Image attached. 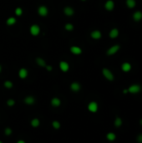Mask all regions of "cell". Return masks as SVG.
Returning a JSON list of instances; mask_svg holds the SVG:
<instances>
[{
	"mask_svg": "<svg viewBox=\"0 0 142 143\" xmlns=\"http://www.w3.org/2000/svg\"><path fill=\"white\" fill-rule=\"evenodd\" d=\"M45 68H46V69L48 70V71H51V70L53 69V68H52L51 65H46Z\"/></svg>",
	"mask_w": 142,
	"mask_h": 143,
	"instance_id": "obj_32",
	"label": "cell"
},
{
	"mask_svg": "<svg viewBox=\"0 0 142 143\" xmlns=\"http://www.w3.org/2000/svg\"><path fill=\"white\" fill-rule=\"evenodd\" d=\"M102 75H103V76L107 80H109V81H113L114 80V74L112 73L110 69H107V68H103V69H102Z\"/></svg>",
	"mask_w": 142,
	"mask_h": 143,
	"instance_id": "obj_1",
	"label": "cell"
},
{
	"mask_svg": "<svg viewBox=\"0 0 142 143\" xmlns=\"http://www.w3.org/2000/svg\"><path fill=\"white\" fill-rule=\"evenodd\" d=\"M1 70H2V67H1V65H0V72H1Z\"/></svg>",
	"mask_w": 142,
	"mask_h": 143,
	"instance_id": "obj_36",
	"label": "cell"
},
{
	"mask_svg": "<svg viewBox=\"0 0 142 143\" xmlns=\"http://www.w3.org/2000/svg\"><path fill=\"white\" fill-rule=\"evenodd\" d=\"M61 104V100L57 97H54L51 100V105H53L54 107H58Z\"/></svg>",
	"mask_w": 142,
	"mask_h": 143,
	"instance_id": "obj_20",
	"label": "cell"
},
{
	"mask_svg": "<svg viewBox=\"0 0 142 143\" xmlns=\"http://www.w3.org/2000/svg\"><path fill=\"white\" fill-rule=\"evenodd\" d=\"M127 90H128V93H129V94L135 95V94H138V93L140 92L141 86L138 84H133V85H131Z\"/></svg>",
	"mask_w": 142,
	"mask_h": 143,
	"instance_id": "obj_3",
	"label": "cell"
},
{
	"mask_svg": "<svg viewBox=\"0 0 142 143\" xmlns=\"http://www.w3.org/2000/svg\"><path fill=\"white\" fill-rule=\"evenodd\" d=\"M70 52L74 55H79L82 54V49L79 46L74 45V46L70 47Z\"/></svg>",
	"mask_w": 142,
	"mask_h": 143,
	"instance_id": "obj_13",
	"label": "cell"
},
{
	"mask_svg": "<svg viewBox=\"0 0 142 143\" xmlns=\"http://www.w3.org/2000/svg\"><path fill=\"white\" fill-rule=\"evenodd\" d=\"M59 69L63 72H67L69 69V64L66 61H61L59 63Z\"/></svg>",
	"mask_w": 142,
	"mask_h": 143,
	"instance_id": "obj_14",
	"label": "cell"
},
{
	"mask_svg": "<svg viewBox=\"0 0 142 143\" xmlns=\"http://www.w3.org/2000/svg\"><path fill=\"white\" fill-rule=\"evenodd\" d=\"M98 109H99V105L97 104V102H95V101H91L88 105V110L92 113L97 112L98 111Z\"/></svg>",
	"mask_w": 142,
	"mask_h": 143,
	"instance_id": "obj_8",
	"label": "cell"
},
{
	"mask_svg": "<svg viewBox=\"0 0 142 143\" xmlns=\"http://www.w3.org/2000/svg\"><path fill=\"white\" fill-rule=\"evenodd\" d=\"M119 49H120V46H119V44H114L107 49L106 54L108 55V56H113V55L116 54L117 53L119 52Z\"/></svg>",
	"mask_w": 142,
	"mask_h": 143,
	"instance_id": "obj_2",
	"label": "cell"
},
{
	"mask_svg": "<svg viewBox=\"0 0 142 143\" xmlns=\"http://www.w3.org/2000/svg\"><path fill=\"white\" fill-rule=\"evenodd\" d=\"M132 69V65L129 62H124L121 64V70L124 73H128Z\"/></svg>",
	"mask_w": 142,
	"mask_h": 143,
	"instance_id": "obj_10",
	"label": "cell"
},
{
	"mask_svg": "<svg viewBox=\"0 0 142 143\" xmlns=\"http://www.w3.org/2000/svg\"><path fill=\"white\" fill-rule=\"evenodd\" d=\"M29 32H30L31 35H33V36H38L40 34V27L38 24L31 25L30 29H29Z\"/></svg>",
	"mask_w": 142,
	"mask_h": 143,
	"instance_id": "obj_5",
	"label": "cell"
},
{
	"mask_svg": "<svg viewBox=\"0 0 142 143\" xmlns=\"http://www.w3.org/2000/svg\"><path fill=\"white\" fill-rule=\"evenodd\" d=\"M81 1H83V2H84V1H86V0H81Z\"/></svg>",
	"mask_w": 142,
	"mask_h": 143,
	"instance_id": "obj_37",
	"label": "cell"
},
{
	"mask_svg": "<svg viewBox=\"0 0 142 143\" xmlns=\"http://www.w3.org/2000/svg\"><path fill=\"white\" fill-rule=\"evenodd\" d=\"M24 102H25L26 105H32L34 102H35V99H34L33 96H31V95H29V96L25 97V99H24Z\"/></svg>",
	"mask_w": 142,
	"mask_h": 143,
	"instance_id": "obj_18",
	"label": "cell"
},
{
	"mask_svg": "<svg viewBox=\"0 0 142 143\" xmlns=\"http://www.w3.org/2000/svg\"><path fill=\"white\" fill-rule=\"evenodd\" d=\"M52 125H53V127L54 128V129H59L61 125L58 120H54V121L52 122Z\"/></svg>",
	"mask_w": 142,
	"mask_h": 143,
	"instance_id": "obj_27",
	"label": "cell"
},
{
	"mask_svg": "<svg viewBox=\"0 0 142 143\" xmlns=\"http://www.w3.org/2000/svg\"><path fill=\"white\" fill-rule=\"evenodd\" d=\"M36 64L40 67H45L46 66V62L43 58H40V57H38L36 58Z\"/></svg>",
	"mask_w": 142,
	"mask_h": 143,
	"instance_id": "obj_19",
	"label": "cell"
},
{
	"mask_svg": "<svg viewBox=\"0 0 142 143\" xmlns=\"http://www.w3.org/2000/svg\"><path fill=\"white\" fill-rule=\"evenodd\" d=\"M16 22H17V20L14 17H9L6 20V24H7V25H9V26H13V25L16 24Z\"/></svg>",
	"mask_w": 142,
	"mask_h": 143,
	"instance_id": "obj_21",
	"label": "cell"
},
{
	"mask_svg": "<svg viewBox=\"0 0 142 143\" xmlns=\"http://www.w3.org/2000/svg\"><path fill=\"white\" fill-rule=\"evenodd\" d=\"M15 104V100H13V99H9L8 100V101H7V105H9V106H13Z\"/></svg>",
	"mask_w": 142,
	"mask_h": 143,
	"instance_id": "obj_29",
	"label": "cell"
},
{
	"mask_svg": "<svg viewBox=\"0 0 142 143\" xmlns=\"http://www.w3.org/2000/svg\"><path fill=\"white\" fill-rule=\"evenodd\" d=\"M119 35V31L117 28H113L112 29H110V31L109 33V36L110 39H116L118 38Z\"/></svg>",
	"mask_w": 142,
	"mask_h": 143,
	"instance_id": "obj_11",
	"label": "cell"
},
{
	"mask_svg": "<svg viewBox=\"0 0 142 143\" xmlns=\"http://www.w3.org/2000/svg\"><path fill=\"white\" fill-rule=\"evenodd\" d=\"M106 138H107V140H109V141H114V140L116 139V135L113 132H109V133H107Z\"/></svg>",
	"mask_w": 142,
	"mask_h": 143,
	"instance_id": "obj_22",
	"label": "cell"
},
{
	"mask_svg": "<svg viewBox=\"0 0 142 143\" xmlns=\"http://www.w3.org/2000/svg\"><path fill=\"white\" fill-rule=\"evenodd\" d=\"M136 141L138 143H142V134H139L136 137Z\"/></svg>",
	"mask_w": 142,
	"mask_h": 143,
	"instance_id": "obj_30",
	"label": "cell"
},
{
	"mask_svg": "<svg viewBox=\"0 0 142 143\" xmlns=\"http://www.w3.org/2000/svg\"><path fill=\"white\" fill-rule=\"evenodd\" d=\"M38 14H39V16H41V17H46L49 14L48 8H47L46 6H44V5H41V6H39V9H38Z\"/></svg>",
	"mask_w": 142,
	"mask_h": 143,
	"instance_id": "obj_7",
	"label": "cell"
},
{
	"mask_svg": "<svg viewBox=\"0 0 142 143\" xmlns=\"http://www.w3.org/2000/svg\"><path fill=\"white\" fill-rule=\"evenodd\" d=\"M39 124H40V121H39V119H37V118H34L31 120V125L33 127H38Z\"/></svg>",
	"mask_w": 142,
	"mask_h": 143,
	"instance_id": "obj_24",
	"label": "cell"
},
{
	"mask_svg": "<svg viewBox=\"0 0 142 143\" xmlns=\"http://www.w3.org/2000/svg\"><path fill=\"white\" fill-rule=\"evenodd\" d=\"M64 29H65L67 31H72V30L74 29V25L70 24V23H68V24L64 25Z\"/></svg>",
	"mask_w": 142,
	"mask_h": 143,
	"instance_id": "obj_26",
	"label": "cell"
},
{
	"mask_svg": "<svg viewBox=\"0 0 142 143\" xmlns=\"http://www.w3.org/2000/svg\"><path fill=\"white\" fill-rule=\"evenodd\" d=\"M80 88H81L80 85H79V83H78V82H73L70 85V89H71L72 91H74V92L79 91Z\"/></svg>",
	"mask_w": 142,
	"mask_h": 143,
	"instance_id": "obj_17",
	"label": "cell"
},
{
	"mask_svg": "<svg viewBox=\"0 0 142 143\" xmlns=\"http://www.w3.org/2000/svg\"><path fill=\"white\" fill-rule=\"evenodd\" d=\"M123 93H124V94H127V93H128V90H127V89L123 90Z\"/></svg>",
	"mask_w": 142,
	"mask_h": 143,
	"instance_id": "obj_34",
	"label": "cell"
},
{
	"mask_svg": "<svg viewBox=\"0 0 142 143\" xmlns=\"http://www.w3.org/2000/svg\"><path fill=\"white\" fill-rule=\"evenodd\" d=\"M64 15H66V16L71 17L74 14V10L72 7L67 6L64 9Z\"/></svg>",
	"mask_w": 142,
	"mask_h": 143,
	"instance_id": "obj_12",
	"label": "cell"
},
{
	"mask_svg": "<svg viewBox=\"0 0 142 143\" xmlns=\"http://www.w3.org/2000/svg\"><path fill=\"white\" fill-rule=\"evenodd\" d=\"M17 143H26L25 141H24V140H18V142Z\"/></svg>",
	"mask_w": 142,
	"mask_h": 143,
	"instance_id": "obj_33",
	"label": "cell"
},
{
	"mask_svg": "<svg viewBox=\"0 0 142 143\" xmlns=\"http://www.w3.org/2000/svg\"><path fill=\"white\" fill-rule=\"evenodd\" d=\"M132 19L135 23H139L142 21V11L137 10V11L134 12L133 14H132Z\"/></svg>",
	"mask_w": 142,
	"mask_h": 143,
	"instance_id": "obj_6",
	"label": "cell"
},
{
	"mask_svg": "<svg viewBox=\"0 0 142 143\" xmlns=\"http://www.w3.org/2000/svg\"><path fill=\"white\" fill-rule=\"evenodd\" d=\"M139 124H140V125H142V119H140V120H139Z\"/></svg>",
	"mask_w": 142,
	"mask_h": 143,
	"instance_id": "obj_35",
	"label": "cell"
},
{
	"mask_svg": "<svg viewBox=\"0 0 142 143\" xmlns=\"http://www.w3.org/2000/svg\"><path fill=\"white\" fill-rule=\"evenodd\" d=\"M114 7H115V4H114V2L113 1V0H107L104 4V9H105L106 11H109V12L113 11Z\"/></svg>",
	"mask_w": 142,
	"mask_h": 143,
	"instance_id": "obj_4",
	"label": "cell"
},
{
	"mask_svg": "<svg viewBox=\"0 0 142 143\" xmlns=\"http://www.w3.org/2000/svg\"><path fill=\"white\" fill-rule=\"evenodd\" d=\"M90 37L94 40H99L102 38V34L99 30L95 29V30H93V31L90 33Z\"/></svg>",
	"mask_w": 142,
	"mask_h": 143,
	"instance_id": "obj_9",
	"label": "cell"
},
{
	"mask_svg": "<svg viewBox=\"0 0 142 143\" xmlns=\"http://www.w3.org/2000/svg\"><path fill=\"white\" fill-rule=\"evenodd\" d=\"M28 75H29V72L25 68H22V69H19V78H21V79H25V78H27V76H28Z\"/></svg>",
	"mask_w": 142,
	"mask_h": 143,
	"instance_id": "obj_16",
	"label": "cell"
},
{
	"mask_svg": "<svg viewBox=\"0 0 142 143\" xmlns=\"http://www.w3.org/2000/svg\"><path fill=\"white\" fill-rule=\"evenodd\" d=\"M12 132H13V130H12L10 128H6V129H5V135H10L12 134Z\"/></svg>",
	"mask_w": 142,
	"mask_h": 143,
	"instance_id": "obj_31",
	"label": "cell"
},
{
	"mask_svg": "<svg viewBox=\"0 0 142 143\" xmlns=\"http://www.w3.org/2000/svg\"><path fill=\"white\" fill-rule=\"evenodd\" d=\"M14 13H15V14L17 15V16H21L22 14H23V9H21V8H16L15 9V11H14Z\"/></svg>",
	"mask_w": 142,
	"mask_h": 143,
	"instance_id": "obj_28",
	"label": "cell"
},
{
	"mask_svg": "<svg viewBox=\"0 0 142 143\" xmlns=\"http://www.w3.org/2000/svg\"><path fill=\"white\" fill-rule=\"evenodd\" d=\"M0 143H3V142H2V141H1V140H0Z\"/></svg>",
	"mask_w": 142,
	"mask_h": 143,
	"instance_id": "obj_38",
	"label": "cell"
},
{
	"mask_svg": "<svg viewBox=\"0 0 142 143\" xmlns=\"http://www.w3.org/2000/svg\"><path fill=\"white\" fill-rule=\"evenodd\" d=\"M136 0H125L126 7L129 9H133L136 7Z\"/></svg>",
	"mask_w": 142,
	"mask_h": 143,
	"instance_id": "obj_15",
	"label": "cell"
},
{
	"mask_svg": "<svg viewBox=\"0 0 142 143\" xmlns=\"http://www.w3.org/2000/svg\"><path fill=\"white\" fill-rule=\"evenodd\" d=\"M122 119L120 117H119V116H117L115 118V120H114V126L115 127H119V126H121L122 125Z\"/></svg>",
	"mask_w": 142,
	"mask_h": 143,
	"instance_id": "obj_23",
	"label": "cell"
},
{
	"mask_svg": "<svg viewBox=\"0 0 142 143\" xmlns=\"http://www.w3.org/2000/svg\"><path fill=\"white\" fill-rule=\"evenodd\" d=\"M4 86H5L7 89H11V88H13L14 84L10 80H6V81L4 82Z\"/></svg>",
	"mask_w": 142,
	"mask_h": 143,
	"instance_id": "obj_25",
	"label": "cell"
}]
</instances>
